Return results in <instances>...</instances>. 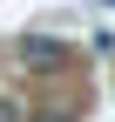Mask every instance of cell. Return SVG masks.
<instances>
[{
    "label": "cell",
    "mask_w": 115,
    "mask_h": 122,
    "mask_svg": "<svg viewBox=\"0 0 115 122\" xmlns=\"http://www.w3.org/2000/svg\"><path fill=\"white\" fill-rule=\"evenodd\" d=\"M20 61H27L34 75H54V68H68V48L48 41V34H27V41H20Z\"/></svg>",
    "instance_id": "obj_1"
},
{
    "label": "cell",
    "mask_w": 115,
    "mask_h": 122,
    "mask_svg": "<svg viewBox=\"0 0 115 122\" xmlns=\"http://www.w3.org/2000/svg\"><path fill=\"white\" fill-rule=\"evenodd\" d=\"M34 122H75V109H41Z\"/></svg>",
    "instance_id": "obj_2"
},
{
    "label": "cell",
    "mask_w": 115,
    "mask_h": 122,
    "mask_svg": "<svg viewBox=\"0 0 115 122\" xmlns=\"http://www.w3.org/2000/svg\"><path fill=\"white\" fill-rule=\"evenodd\" d=\"M0 122H20V109H14V102H0Z\"/></svg>",
    "instance_id": "obj_3"
},
{
    "label": "cell",
    "mask_w": 115,
    "mask_h": 122,
    "mask_svg": "<svg viewBox=\"0 0 115 122\" xmlns=\"http://www.w3.org/2000/svg\"><path fill=\"white\" fill-rule=\"evenodd\" d=\"M108 7H115V0H108Z\"/></svg>",
    "instance_id": "obj_4"
}]
</instances>
